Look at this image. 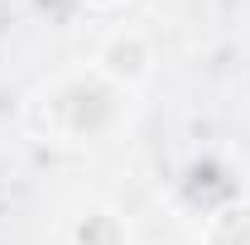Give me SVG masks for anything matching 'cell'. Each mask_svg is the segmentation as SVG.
<instances>
[{
  "label": "cell",
  "instance_id": "cell-1",
  "mask_svg": "<svg viewBox=\"0 0 250 245\" xmlns=\"http://www.w3.org/2000/svg\"><path fill=\"white\" fill-rule=\"evenodd\" d=\"M207 245H250V202L217 212L212 231H207Z\"/></svg>",
  "mask_w": 250,
  "mask_h": 245
},
{
  "label": "cell",
  "instance_id": "cell-2",
  "mask_svg": "<svg viewBox=\"0 0 250 245\" xmlns=\"http://www.w3.org/2000/svg\"><path fill=\"white\" fill-rule=\"evenodd\" d=\"M92 5H116V0H92Z\"/></svg>",
  "mask_w": 250,
  "mask_h": 245
}]
</instances>
